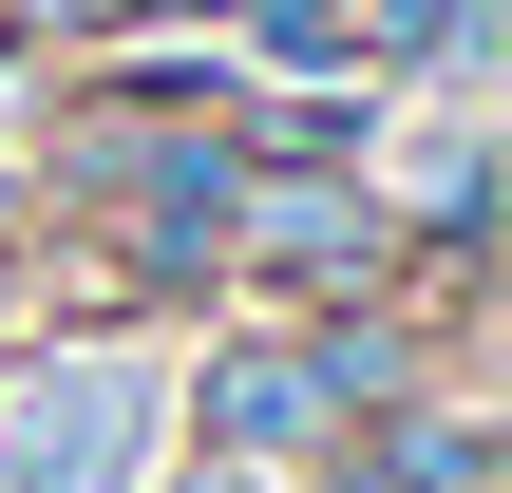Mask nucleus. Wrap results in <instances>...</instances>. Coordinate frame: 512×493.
<instances>
[{
  "label": "nucleus",
  "instance_id": "nucleus-6",
  "mask_svg": "<svg viewBox=\"0 0 512 493\" xmlns=\"http://www.w3.org/2000/svg\"><path fill=\"white\" fill-rule=\"evenodd\" d=\"M323 493H437V475H418V456H399V418H380V437H361V456H342Z\"/></svg>",
  "mask_w": 512,
  "mask_h": 493
},
{
  "label": "nucleus",
  "instance_id": "nucleus-7",
  "mask_svg": "<svg viewBox=\"0 0 512 493\" xmlns=\"http://www.w3.org/2000/svg\"><path fill=\"white\" fill-rule=\"evenodd\" d=\"M190 493H247V475H228V456H209V475H190Z\"/></svg>",
  "mask_w": 512,
  "mask_h": 493
},
{
  "label": "nucleus",
  "instance_id": "nucleus-1",
  "mask_svg": "<svg viewBox=\"0 0 512 493\" xmlns=\"http://www.w3.org/2000/svg\"><path fill=\"white\" fill-rule=\"evenodd\" d=\"M380 266H399V190H380V171L247 152V190H228V285H304V304H342V285H380Z\"/></svg>",
  "mask_w": 512,
  "mask_h": 493
},
{
  "label": "nucleus",
  "instance_id": "nucleus-5",
  "mask_svg": "<svg viewBox=\"0 0 512 493\" xmlns=\"http://www.w3.org/2000/svg\"><path fill=\"white\" fill-rule=\"evenodd\" d=\"M247 38L285 76H361V0H247Z\"/></svg>",
  "mask_w": 512,
  "mask_h": 493
},
{
  "label": "nucleus",
  "instance_id": "nucleus-4",
  "mask_svg": "<svg viewBox=\"0 0 512 493\" xmlns=\"http://www.w3.org/2000/svg\"><path fill=\"white\" fill-rule=\"evenodd\" d=\"M494 0H361V76H475Z\"/></svg>",
  "mask_w": 512,
  "mask_h": 493
},
{
  "label": "nucleus",
  "instance_id": "nucleus-3",
  "mask_svg": "<svg viewBox=\"0 0 512 493\" xmlns=\"http://www.w3.org/2000/svg\"><path fill=\"white\" fill-rule=\"evenodd\" d=\"M114 437H133V380H114V361L19 380V399H0V493H114Z\"/></svg>",
  "mask_w": 512,
  "mask_h": 493
},
{
  "label": "nucleus",
  "instance_id": "nucleus-8",
  "mask_svg": "<svg viewBox=\"0 0 512 493\" xmlns=\"http://www.w3.org/2000/svg\"><path fill=\"white\" fill-rule=\"evenodd\" d=\"M0 38H19V0H0Z\"/></svg>",
  "mask_w": 512,
  "mask_h": 493
},
{
  "label": "nucleus",
  "instance_id": "nucleus-2",
  "mask_svg": "<svg viewBox=\"0 0 512 493\" xmlns=\"http://www.w3.org/2000/svg\"><path fill=\"white\" fill-rule=\"evenodd\" d=\"M190 437H209L228 475H266V456H342L361 418H342V380L304 361V323H285V342H228V361L190 380Z\"/></svg>",
  "mask_w": 512,
  "mask_h": 493
}]
</instances>
